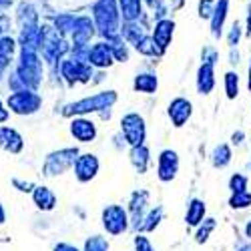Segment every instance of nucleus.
I'll list each match as a JSON object with an SVG mask.
<instances>
[{
  "label": "nucleus",
  "instance_id": "nucleus-5",
  "mask_svg": "<svg viewBox=\"0 0 251 251\" xmlns=\"http://www.w3.org/2000/svg\"><path fill=\"white\" fill-rule=\"evenodd\" d=\"M113 60V49L111 45H104V43H99L93 50H91V62L99 67H104V65H111Z\"/></svg>",
  "mask_w": 251,
  "mask_h": 251
},
{
  "label": "nucleus",
  "instance_id": "nucleus-4",
  "mask_svg": "<svg viewBox=\"0 0 251 251\" xmlns=\"http://www.w3.org/2000/svg\"><path fill=\"white\" fill-rule=\"evenodd\" d=\"M119 10L123 14V20L135 23L141 16V0H119Z\"/></svg>",
  "mask_w": 251,
  "mask_h": 251
},
{
  "label": "nucleus",
  "instance_id": "nucleus-10",
  "mask_svg": "<svg viewBox=\"0 0 251 251\" xmlns=\"http://www.w3.org/2000/svg\"><path fill=\"white\" fill-rule=\"evenodd\" d=\"M225 87H227L229 99H233V97L237 95V75L227 73V75H225Z\"/></svg>",
  "mask_w": 251,
  "mask_h": 251
},
{
  "label": "nucleus",
  "instance_id": "nucleus-9",
  "mask_svg": "<svg viewBox=\"0 0 251 251\" xmlns=\"http://www.w3.org/2000/svg\"><path fill=\"white\" fill-rule=\"evenodd\" d=\"M135 89L137 91H145V93H153L157 89V78L153 75H141L135 80Z\"/></svg>",
  "mask_w": 251,
  "mask_h": 251
},
{
  "label": "nucleus",
  "instance_id": "nucleus-2",
  "mask_svg": "<svg viewBox=\"0 0 251 251\" xmlns=\"http://www.w3.org/2000/svg\"><path fill=\"white\" fill-rule=\"evenodd\" d=\"M173 30H175V23H173V20H169V18H161L159 23L155 25L153 40H155V45L159 47V50H165L167 47L171 45Z\"/></svg>",
  "mask_w": 251,
  "mask_h": 251
},
{
  "label": "nucleus",
  "instance_id": "nucleus-11",
  "mask_svg": "<svg viewBox=\"0 0 251 251\" xmlns=\"http://www.w3.org/2000/svg\"><path fill=\"white\" fill-rule=\"evenodd\" d=\"M215 8V0H201L199 2V16L201 18H211Z\"/></svg>",
  "mask_w": 251,
  "mask_h": 251
},
{
  "label": "nucleus",
  "instance_id": "nucleus-8",
  "mask_svg": "<svg viewBox=\"0 0 251 251\" xmlns=\"http://www.w3.org/2000/svg\"><path fill=\"white\" fill-rule=\"evenodd\" d=\"M169 113L175 117L177 123H181L183 119L189 117V113H191V104L187 102V100H183V99H177V100L171 104V111H169Z\"/></svg>",
  "mask_w": 251,
  "mask_h": 251
},
{
  "label": "nucleus",
  "instance_id": "nucleus-3",
  "mask_svg": "<svg viewBox=\"0 0 251 251\" xmlns=\"http://www.w3.org/2000/svg\"><path fill=\"white\" fill-rule=\"evenodd\" d=\"M227 10H229V0H217L215 8H213V14H211V30H213L215 36L221 34L225 16H227Z\"/></svg>",
  "mask_w": 251,
  "mask_h": 251
},
{
  "label": "nucleus",
  "instance_id": "nucleus-1",
  "mask_svg": "<svg viewBox=\"0 0 251 251\" xmlns=\"http://www.w3.org/2000/svg\"><path fill=\"white\" fill-rule=\"evenodd\" d=\"M119 8L117 0H99L93 6L95 23L104 36H117L119 32Z\"/></svg>",
  "mask_w": 251,
  "mask_h": 251
},
{
  "label": "nucleus",
  "instance_id": "nucleus-7",
  "mask_svg": "<svg viewBox=\"0 0 251 251\" xmlns=\"http://www.w3.org/2000/svg\"><path fill=\"white\" fill-rule=\"evenodd\" d=\"M211 87H213V67H211V62H207L199 71V91L207 93V91H211Z\"/></svg>",
  "mask_w": 251,
  "mask_h": 251
},
{
  "label": "nucleus",
  "instance_id": "nucleus-14",
  "mask_svg": "<svg viewBox=\"0 0 251 251\" xmlns=\"http://www.w3.org/2000/svg\"><path fill=\"white\" fill-rule=\"evenodd\" d=\"M247 36H251V8H249V14H247Z\"/></svg>",
  "mask_w": 251,
  "mask_h": 251
},
{
  "label": "nucleus",
  "instance_id": "nucleus-6",
  "mask_svg": "<svg viewBox=\"0 0 251 251\" xmlns=\"http://www.w3.org/2000/svg\"><path fill=\"white\" fill-rule=\"evenodd\" d=\"M91 34H93V25H91L89 18H78V20H75V43H76V45L87 43V40L91 38Z\"/></svg>",
  "mask_w": 251,
  "mask_h": 251
},
{
  "label": "nucleus",
  "instance_id": "nucleus-15",
  "mask_svg": "<svg viewBox=\"0 0 251 251\" xmlns=\"http://www.w3.org/2000/svg\"><path fill=\"white\" fill-rule=\"evenodd\" d=\"M249 89H251V67H249Z\"/></svg>",
  "mask_w": 251,
  "mask_h": 251
},
{
  "label": "nucleus",
  "instance_id": "nucleus-12",
  "mask_svg": "<svg viewBox=\"0 0 251 251\" xmlns=\"http://www.w3.org/2000/svg\"><path fill=\"white\" fill-rule=\"evenodd\" d=\"M149 6H151V8H155V12H157V14H163V10H165L163 0H149Z\"/></svg>",
  "mask_w": 251,
  "mask_h": 251
},
{
  "label": "nucleus",
  "instance_id": "nucleus-13",
  "mask_svg": "<svg viewBox=\"0 0 251 251\" xmlns=\"http://www.w3.org/2000/svg\"><path fill=\"white\" fill-rule=\"evenodd\" d=\"M237 38H239V26L237 25H233V30H231V36H229V43H237Z\"/></svg>",
  "mask_w": 251,
  "mask_h": 251
}]
</instances>
